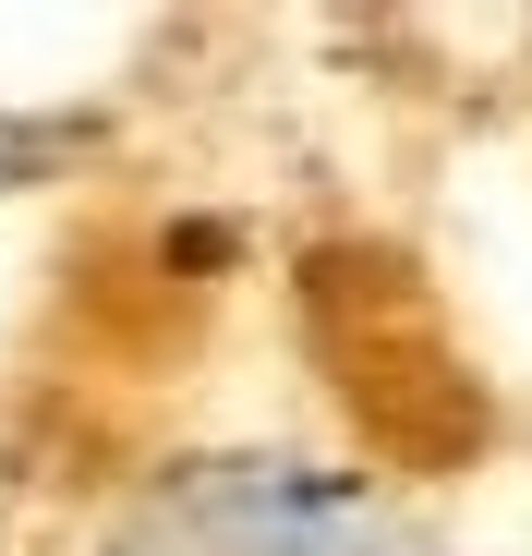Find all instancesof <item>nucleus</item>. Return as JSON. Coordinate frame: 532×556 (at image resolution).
I'll return each instance as SVG.
<instances>
[{
  "mask_svg": "<svg viewBox=\"0 0 532 556\" xmlns=\"http://www.w3.org/2000/svg\"><path fill=\"white\" fill-rule=\"evenodd\" d=\"M169 556H400V544H376L339 496L303 484H206L169 520Z\"/></svg>",
  "mask_w": 532,
  "mask_h": 556,
  "instance_id": "1",
  "label": "nucleus"
}]
</instances>
